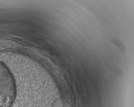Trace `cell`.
I'll list each match as a JSON object with an SVG mask.
<instances>
[{
  "label": "cell",
  "instance_id": "cell-1",
  "mask_svg": "<svg viewBox=\"0 0 134 107\" xmlns=\"http://www.w3.org/2000/svg\"><path fill=\"white\" fill-rule=\"evenodd\" d=\"M16 95L13 75L7 66L0 61V107H11Z\"/></svg>",
  "mask_w": 134,
  "mask_h": 107
}]
</instances>
